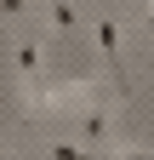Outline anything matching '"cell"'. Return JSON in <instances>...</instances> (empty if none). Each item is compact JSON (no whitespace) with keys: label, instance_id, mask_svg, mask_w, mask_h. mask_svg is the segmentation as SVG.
I'll return each instance as SVG.
<instances>
[{"label":"cell","instance_id":"5","mask_svg":"<svg viewBox=\"0 0 154 160\" xmlns=\"http://www.w3.org/2000/svg\"><path fill=\"white\" fill-rule=\"evenodd\" d=\"M23 12V0H0V17H17Z\"/></svg>","mask_w":154,"mask_h":160},{"label":"cell","instance_id":"3","mask_svg":"<svg viewBox=\"0 0 154 160\" xmlns=\"http://www.w3.org/2000/svg\"><path fill=\"white\" fill-rule=\"evenodd\" d=\"M51 160H120V154H91V149H80V143H51Z\"/></svg>","mask_w":154,"mask_h":160},{"label":"cell","instance_id":"1","mask_svg":"<svg viewBox=\"0 0 154 160\" xmlns=\"http://www.w3.org/2000/svg\"><path fill=\"white\" fill-rule=\"evenodd\" d=\"M97 40H103V52H108V63H114V86L131 92V80H126V69H120V23L103 17V23H97Z\"/></svg>","mask_w":154,"mask_h":160},{"label":"cell","instance_id":"6","mask_svg":"<svg viewBox=\"0 0 154 160\" xmlns=\"http://www.w3.org/2000/svg\"><path fill=\"white\" fill-rule=\"evenodd\" d=\"M0 160H12V154H0Z\"/></svg>","mask_w":154,"mask_h":160},{"label":"cell","instance_id":"4","mask_svg":"<svg viewBox=\"0 0 154 160\" xmlns=\"http://www.w3.org/2000/svg\"><path fill=\"white\" fill-rule=\"evenodd\" d=\"M51 29H74V6H69V0L51 6Z\"/></svg>","mask_w":154,"mask_h":160},{"label":"cell","instance_id":"2","mask_svg":"<svg viewBox=\"0 0 154 160\" xmlns=\"http://www.w3.org/2000/svg\"><path fill=\"white\" fill-rule=\"evenodd\" d=\"M17 74L29 80V92L40 86V46H29V40H23V46H17Z\"/></svg>","mask_w":154,"mask_h":160}]
</instances>
